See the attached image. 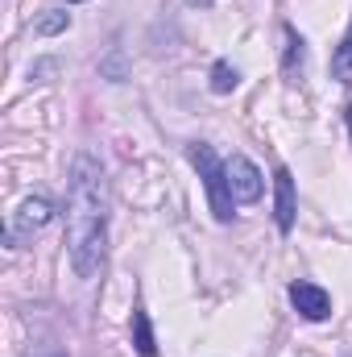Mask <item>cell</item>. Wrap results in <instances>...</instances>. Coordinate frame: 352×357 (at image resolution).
I'll list each match as a JSON object with an SVG mask.
<instances>
[{
	"label": "cell",
	"instance_id": "cell-2",
	"mask_svg": "<svg viewBox=\"0 0 352 357\" xmlns=\"http://www.w3.org/2000/svg\"><path fill=\"white\" fill-rule=\"evenodd\" d=\"M191 162L199 167V175L207 183V195H211V212H216V220H232V187H228V171L216 162V154H211V146H191Z\"/></svg>",
	"mask_w": 352,
	"mask_h": 357
},
{
	"label": "cell",
	"instance_id": "cell-10",
	"mask_svg": "<svg viewBox=\"0 0 352 357\" xmlns=\"http://www.w3.org/2000/svg\"><path fill=\"white\" fill-rule=\"evenodd\" d=\"M58 29H67V13H50L38 21V33H58Z\"/></svg>",
	"mask_w": 352,
	"mask_h": 357
},
{
	"label": "cell",
	"instance_id": "cell-13",
	"mask_svg": "<svg viewBox=\"0 0 352 357\" xmlns=\"http://www.w3.org/2000/svg\"><path fill=\"white\" fill-rule=\"evenodd\" d=\"M42 357H63V354H42Z\"/></svg>",
	"mask_w": 352,
	"mask_h": 357
},
{
	"label": "cell",
	"instance_id": "cell-4",
	"mask_svg": "<svg viewBox=\"0 0 352 357\" xmlns=\"http://www.w3.org/2000/svg\"><path fill=\"white\" fill-rule=\"evenodd\" d=\"M290 303H294L307 320H328V312H332L328 291L315 287V282H294V287H290Z\"/></svg>",
	"mask_w": 352,
	"mask_h": 357
},
{
	"label": "cell",
	"instance_id": "cell-5",
	"mask_svg": "<svg viewBox=\"0 0 352 357\" xmlns=\"http://www.w3.org/2000/svg\"><path fill=\"white\" fill-rule=\"evenodd\" d=\"M273 183H278V229L282 233H290L294 229V175L290 171H278L273 175Z\"/></svg>",
	"mask_w": 352,
	"mask_h": 357
},
{
	"label": "cell",
	"instance_id": "cell-9",
	"mask_svg": "<svg viewBox=\"0 0 352 357\" xmlns=\"http://www.w3.org/2000/svg\"><path fill=\"white\" fill-rule=\"evenodd\" d=\"M336 75L340 79H352V42H344L340 54H336Z\"/></svg>",
	"mask_w": 352,
	"mask_h": 357
},
{
	"label": "cell",
	"instance_id": "cell-8",
	"mask_svg": "<svg viewBox=\"0 0 352 357\" xmlns=\"http://www.w3.org/2000/svg\"><path fill=\"white\" fill-rule=\"evenodd\" d=\"M211 88L216 91H232L237 88V71H232L228 63H216V67H211Z\"/></svg>",
	"mask_w": 352,
	"mask_h": 357
},
{
	"label": "cell",
	"instance_id": "cell-7",
	"mask_svg": "<svg viewBox=\"0 0 352 357\" xmlns=\"http://www.w3.org/2000/svg\"><path fill=\"white\" fill-rule=\"evenodd\" d=\"M133 341H137V354H141V357L158 354L154 333H150V316H145V312H133Z\"/></svg>",
	"mask_w": 352,
	"mask_h": 357
},
{
	"label": "cell",
	"instance_id": "cell-11",
	"mask_svg": "<svg viewBox=\"0 0 352 357\" xmlns=\"http://www.w3.org/2000/svg\"><path fill=\"white\" fill-rule=\"evenodd\" d=\"M186 4H191V8H207L211 0H186Z\"/></svg>",
	"mask_w": 352,
	"mask_h": 357
},
{
	"label": "cell",
	"instance_id": "cell-6",
	"mask_svg": "<svg viewBox=\"0 0 352 357\" xmlns=\"http://www.w3.org/2000/svg\"><path fill=\"white\" fill-rule=\"evenodd\" d=\"M50 220V199H42V195H33V199H25L21 204V212H17V229H13V237L17 233H29V229H42Z\"/></svg>",
	"mask_w": 352,
	"mask_h": 357
},
{
	"label": "cell",
	"instance_id": "cell-3",
	"mask_svg": "<svg viewBox=\"0 0 352 357\" xmlns=\"http://www.w3.org/2000/svg\"><path fill=\"white\" fill-rule=\"evenodd\" d=\"M228 187H232V199H241V204H257L262 199V171L245 158V154H232L228 158Z\"/></svg>",
	"mask_w": 352,
	"mask_h": 357
},
{
	"label": "cell",
	"instance_id": "cell-1",
	"mask_svg": "<svg viewBox=\"0 0 352 357\" xmlns=\"http://www.w3.org/2000/svg\"><path fill=\"white\" fill-rule=\"evenodd\" d=\"M67 245H71V266L79 278H91L104 262L108 245V187L104 171L91 154H79L71 167L67 187Z\"/></svg>",
	"mask_w": 352,
	"mask_h": 357
},
{
	"label": "cell",
	"instance_id": "cell-12",
	"mask_svg": "<svg viewBox=\"0 0 352 357\" xmlns=\"http://www.w3.org/2000/svg\"><path fill=\"white\" fill-rule=\"evenodd\" d=\"M349 125H352V104H349Z\"/></svg>",
	"mask_w": 352,
	"mask_h": 357
}]
</instances>
